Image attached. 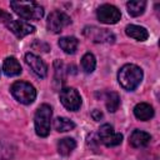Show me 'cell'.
Instances as JSON below:
<instances>
[{"label":"cell","mask_w":160,"mask_h":160,"mask_svg":"<svg viewBox=\"0 0 160 160\" xmlns=\"http://www.w3.org/2000/svg\"><path fill=\"white\" fill-rule=\"evenodd\" d=\"M142 76L144 74H142L141 68H139L135 64H126L121 66V69L119 70L118 81L122 89L128 91H132L140 85Z\"/></svg>","instance_id":"cell-1"},{"label":"cell","mask_w":160,"mask_h":160,"mask_svg":"<svg viewBox=\"0 0 160 160\" xmlns=\"http://www.w3.org/2000/svg\"><path fill=\"white\" fill-rule=\"evenodd\" d=\"M10 6L25 20H40L44 16V8L35 1H11Z\"/></svg>","instance_id":"cell-2"},{"label":"cell","mask_w":160,"mask_h":160,"mask_svg":"<svg viewBox=\"0 0 160 160\" xmlns=\"http://www.w3.org/2000/svg\"><path fill=\"white\" fill-rule=\"evenodd\" d=\"M51 118H52V110L50 105L42 104L38 108L34 118V125H35V131L39 136L45 138L50 134Z\"/></svg>","instance_id":"cell-3"},{"label":"cell","mask_w":160,"mask_h":160,"mask_svg":"<svg viewBox=\"0 0 160 160\" xmlns=\"http://www.w3.org/2000/svg\"><path fill=\"white\" fill-rule=\"evenodd\" d=\"M10 91L12 94V96L21 104L24 105H29L31 102H34L35 98H36V90L35 88L26 81H15L11 88Z\"/></svg>","instance_id":"cell-4"},{"label":"cell","mask_w":160,"mask_h":160,"mask_svg":"<svg viewBox=\"0 0 160 160\" xmlns=\"http://www.w3.org/2000/svg\"><path fill=\"white\" fill-rule=\"evenodd\" d=\"M70 24H71L70 16L62 11H59V10L50 12V15L48 16V21H46L48 30L51 32H55V34L62 31Z\"/></svg>","instance_id":"cell-5"},{"label":"cell","mask_w":160,"mask_h":160,"mask_svg":"<svg viewBox=\"0 0 160 160\" xmlns=\"http://www.w3.org/2000/svg\"><path fill=\"white\" fill-rule=\"evenodd\" d=\"M60 101L70 111H78L81 106V96L74 88H62L60 90Z\"/></svg>","instance_id":"cell-6"},{"label":"cell","mask_w":160,"mask_h":160,"mask_svg":"<svg viewBox=\"0 0 160 160\" xmlns=\"http://www.w3.org/2000/svg\"><path fill=\"white\" fill-rule=\"evenodd\" d=\"M98 136H99V140L108 148L116 146L122 141V135L120 132H116L110 124L101 125L98 131Z\"/></svg>","instance_id":"cell-7"},{"label":"cell","mask_w":160,"mask_h":160,"mask_svg":"<svg viewBox=\"0 0 160 160\" xmlns=\"http://www.w3.org/2000/svg\"><path fill=\"white\" fill-rule=\"evenodd\" d=\"M82 34L94 42H114L115 40V35L110 30L96 26H86Z\"/></svg>","instance_id":"cell-8"},{"label":"cell","mask_w":160,"mask_h":160,"mask_svg":"<svg viewBox=\"0 0 160 160\" xmlns=\"http://www.w3.org/2000/svg\"><path fill=\"white\" fill-rule=\"evenodd\" d=\"M96 16L100 22L110 25V24H116L120 20L121 12L116 6L110 5V4H104L98 9Z\"/></svg>","instance_id":"cell-9"},{"label":"cell","mask_w":160,"mask_h":160,"mask_svg":"<svg viewBox=\"0 0 160 160\" xmlns=\"http://www.w3.org/2000/svg\"><path fill=\"white\" fill-rule=\"evenodd\" d=\"M25 61L28 64V66L31 69V71L38 76V78H45L48 75V66L46 64L40 59V56L32 54V52H28L25 55Z\"/></svg>","instance_id":"cell-10"},{"label":"cell","mask_w":160,"mask_h":160,"mask_svg":"<svg viewBox=\"0 0 160 160\" xmlns=\"http://www.w3.org/2000/svg\"><path fill=\"white\" fill-rule=\"evenodd\" d=\"M6 26L19 39H21V38H24L29 34H32L35 31V28L31 24H29L24 20H11L6 24Z\"/></svg>","instance_id":"cell-11"},{"label":"cell","mask_w":160,"mask_h":160,"mask_svg":"<svg viewBox=\"0 0 160 160\" xmlns=\"http://www.w3.org/2000/svg\"><path fill=\"white\" fill-rule=\"evenodd\" d=\"M151 140V135L142 130H134L129 138V142L132 148H144Z\"/></svg>","instance_id":"cell-12"},{"label":"cell","mask_w":160,"mask_h":160,"mask_svg":"<svg viewBox=\"0 0 160 160\" xmlns=\"http://www.w3.org/2000/svg\"><path fill=\"white\" fill-rule=\"evenodd\" d=\"M134 115L141 121H148L154 116V109L148 102H139L134 108Z\"/></svg>","instance_id":"cell-13"},{"label":"cell","mask_w":160,"mask_h":160,"mask_svg":"<svg viewBox=\"0 0 160 160\" xmlns=\"http://www.w3.org/2000/svg\"><path fill=\"white\" fill-rule=\"evenodd\" d=\"M2 71L6 76H16L21 72V65H20V62L18 61L16 58L9 56L4 60Z\"/></svg>","instance_id":"cell-14"},{"label":"cell","mask_w":160,"mask_h":160,"mask_svg":"<svg viewBox=\"0 0 160 160\" xmlns=\"http://www.w3.org/2000/svg\"><path fill=\"white\" fill-rule=\"evenodd\" d=\"M125 32L128 36L138 40V41H145L149 38V32L144 26H139V25H134L130 24L125 28Z\"/></svg>","instance_id":"cell-15"},{"label":"cell","mask_w":160,"mask_h":160,"mask_svg":"<svg viewBox=\"0 0 160 160\" xmlns=\"http://www.w3.org/2000/svg\"><path fill=\"white\" fill-rule=\"evenodd\" d=\"M79 45V40L75 36H64L59 40V46L66 54H75Z\"/></svg>","instance_id":"cell-16"},{"label":"cell","mask_w":160,"mask_h":160,"mask_svg":"<svg viewBox=\"0 0 160 160\" xmlns=\"http://www.w3.org/2000/svg\"><path fill=\"white\" fill-rule=\"evenodd\" d=\"M76 148V141L72 138H64L58 142V152L61 156H68Z\"/></svg>","instance_id":"cell-17"},{"label":"cell","mask_w":160,"mask_h":160,"mask_svg":"<svg viewBox=\"0 0 160 160\" xmlns=\"http://www.w3.org/2000/svg\"><path fill=\"white\" fill-rule=\"evenodd\" d=\"M145 6H146V2L142 0H132V1H129L126 4L128 12L131 16H140L144 12Z\"/></svg>","instance_id":"cell-18"},{"label":"cell","mask_w":160,"mask_h":160,"mask_svg":"<svg viewBox=\"0 0 160 160\" xmlns=\"http://www.w3.org/2000/svg\"><path fill=\"white\" fill-rule=\"evenodd\" d=\"M74 128H75V124H74L70 119H68V118H61V116H59V118H56V119L54 120V129H55L56 131L65 132V131L72 130Z\"/></svg>","instance_id":"cell-19"},{"label":"cell","mask_w":160,"mask_h":160,"mask_svg":"<svg viewBox=\"0 0 160 160\" xmlns=\"http://www.w3.org/2000/svg\"><path fill=\"white\" fill-rule=\"evenodd\" d=\"M96 68V59L91 52H86L81 58V69L86 74H91Z\"/></svg>","instance_id":"cell-20"},{"label":"cell","mask_w":160,"mask_h":160,"mask_svg":"<svg viewBox=\"0 0 160 160\" xmlns=\"http://www.w3.org/2000/svg\"><path fill=\"white\" fill-rule=\"evenodd\" d=\"M105 105L110 112H115L120 106V96L114 91L108 92L105 98Z\"/></svg>","instance_id":"cell-21"},{"label":"cell","mask_w":160,"mask_h":160,"mask_svg":"<svg viewBox=\"0 0 160 160\" xmlns=\"http://www.w3.org/2000/svg\"><path fill=\"white\" fill-rule=\"evenodd\" d=\"M55 81L58 82H64L65 81V76H64V64L60 60L55 61Z\"/></svg>","instance_id":"cell-22"},{"label":"cell","mask_w":160,"mask_h":160,"mask_svg":"<svg viewBox=\"0 0 160 160\" xmlns=\"http://www.w3.org/2000/svg\"><path fill=\"white\" fill-rule=\"evenodd\" d=\"M9 21H11V16H10V14H8L6 11H4L2 9H0V22H9Z\"/></svg>","instance_id":"cell-23"},{"label":"cell","mask_w":160,"mask_h":160,"mask_svg":"<svg viewBox=\"0 0 160 160\" xmlns=\"http://www.w3.org/2000/svg\"><path fill=\"white\" fill-rule=\"evenodd\" d=\"M91 116H92V119H94L95 121H99V120L102 118V112H101L100 110L95 109V110H92V111H91Z\"/></svg>","instance_id":"cell-24"}]
</instances>
